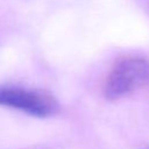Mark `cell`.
<instances>
[{
  "label": "cell",
  "mask_w": 149,
  "mask_h": 149,
  "mask_svg": "<svg viewBox=\"0 0 149 149\" xmlns=\"http://www.w3.org/2000/svg\"><path fill=\"white\" fill-rule=\"evenodd\" d=\"M149 84V61L142 56L128 55L116 59L108 70L102 94L109 101L120 100Z\"/></svg>",
  "instance_id": "1"
},
{
  "label": "cell",
  "mask_w": 149,
  "mask_h": 149,
  "mask_svg": "<svg viewBox=\"0 0 149 149\" xmlns=\"http://www.w3.org/2000/svg\"><path fill=\"white\" fill-rule=\"evenodd\" d=\"M139 149H149V144H146V146H142L141 148H139Z\"/></svg>",
  "instance_id": "3"
},
{
  "label": "cell",
  "mask_w": 149,
  "mask_h": 149,
  "mask_svg": "<svg viewBox=\"0 0 149 149\" xmlns=\"http://www.w3.org/2000/svg\"><path fill=\"white\" fill-rule=\"evenodd\" d=\"M0 106L38 119L55 116L61 111L59 101L49 91L21 85L0 86Z\"/></svg>",
  "instance_id": "2"
}]
</instances>
